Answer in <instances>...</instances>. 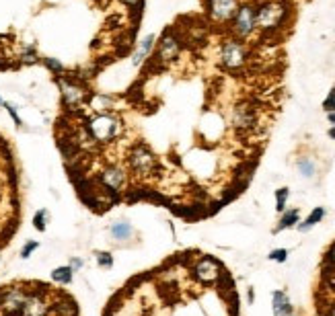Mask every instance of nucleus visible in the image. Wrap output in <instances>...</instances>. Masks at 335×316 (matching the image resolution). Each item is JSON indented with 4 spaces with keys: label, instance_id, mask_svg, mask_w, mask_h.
I'll use <instances>...</instances> for the list:
<instances>
[{
    "label": "nucleus",
    "instance_id": "obj_24",
    "mask_svg": "<svg viewBox=\"0 0 335 316\" xmlns=\"http://www.w3.org/2000/svg\"><path fill=\"white\" fill-rule=\"evenodd\" d=\"M45 224H48V212H45V209H39V212L33 216V226H35V230L43 232Z\"/></svg>",
    "mask_w": 335,
    "mask_h": 316
},
{
    "label": "nucleus",
    "instance_id": "obj_18",
    "mask_svg": "<svg viewBox=\"0 0 335 316\" xmlns=\"http://www.w3.org/2000/svg\"><path fill=\"white\" fill-rule=\"evenodd\" d=\"M72 273H74V269L70 265L58 267V269H54V271H52V279L56 284H60V286H68L72 282Z\"/></svg>",
    "mask_w": 335,
    "mask_h": 316
},
{
    "label": "nucleus",
    "instance_id": "obj_6",
    "mask_svg": "<svg viewBox=\"0 0 335 316\" xmlns=\"http://www.w3.org/2000/svg\"><path fill=\"white\" fill-rule=\"evenodd\" d=\"M251 60V50L247 41H241L235 37H226L220 43V56H218V62L220 66L230 74H239L247 68Z\"/></svg>",
    "mask_w": 335,
    "mask_h": 316
},
{
    "label": "nucleus",
    "instance_id": "obj_11",
    "mask_svg": "<svg viewBox=\"0 0 335 316\" xmlns=\"http://www.w3.org/2000/svg\"><path fill=\"white\" fill-rule=\"evenodd\" d=\"M222 267L214 257H202L191 267V277L202 286H212L222 279Z\"/></svg>",
    "mask_w": 335,
    "mask_h": 316
},
{
    "label": "nucleus",
    "instance_id": "obj_15",
    "mask_svg": "<svg viewBox=\"0 0 335 316\" xmlns=\"http://www.w3.org/2000/svg\"><path fill=\"white\" fill-rule=\"evenodd\" d=\"M109 234H111L113 240L125 242V240L134 238V226L130 224L128 220H118V222H113V224L109 226Z\"/></svg>",
    "mask_w": 335,
    "mask_h": 316
},
{
    "label": "nucleus",
    "instance_id": "obj_7",
    "mask_svg": "<svg viewBox=\"0 0 335 316\" xmlns=\"http://www.w3.org/2000/svg\"><path fill=\"white\" fill-rule=\"evenodd\" d=\"M93 181L99 189H103L118 203L122 193L125 191V187H128V169L122 165H105L93 177Z\"/></svg>",
    "mask_w": 335,
    "mask_h": 316
},
{
    "label": "nucleus",
    "instance_id": "obj_34",
    "mask_svg": "<svg viewBox=\"0 0 335 316\" xmlns=\"http://www.w3.org/2000/svg\"><path fill=\"white\" fill-rule=\"evenodd\" d=\"M4 103H6V101H4L2 97H0V107H4Z\"/></svg>",
    "mask_w": 335,
    "mask_h": 316
},
{
    "label": "nucleus",
    "instance_id": "obj_33",
    "mask_svg": "<svg viewBox=\"0 0 335 316\" xmlns=\"http://www.w3.org/2000/svg\"><path fill=\"white\" fill-rule=\"evenodd\" d=\"M329 138H333V140H335V125H333L331 130H329Z\"/></svg>",
    "mask_w": 335,
    "mask_h": 316
},
{
    "label": "nucleus",
    "instance_id": "obj_13",
    "mask_svg": "<svg viewBox=\"0 0 335 316\" xmlns=\"http://www.w3.org/2000/svg\"><path fill=\"white\" fill-rule=\"evenodd\" d=\"M87 107H91V111H95V113H113L115 97L107 95V92H93Z\"/></svg>",
    "mask_w": 335,
    "mask_h": 316
},
{
    "label": "nucleus",
    "instance_id": "obj_12",
    "mask_svg": "<svg viewBox=\"0 0 335 316\" xmlns=\"http://www.w3.org/2000/svg\"><path fill=\"white\" fill-rule=\"evenodd\" d=\"M154 43H156V35H154V33L144 35V39L138 43V48H136L134 54H132V64H134V68H140V66H144V64L148 62V57L152 56V52H154Z\"/></svg>",
    "mask_w": 335,
    "mask_h": 316
},
{
    "label": "nucleus",
    "instance_id": "obj_28",
    "mask_svg": "<svg viewBox=\"0 0 335 316\" xmlns=\"http://www.w3.org/2000/svg\"><path fill=\"white\" fill-rule=\"evenodd\" d=\"M286 257H288V251H286V249H278V251H272V253H270V259H272V261H278V263H284Z\"/></svg>",
    "mask_w": 335,
    "mask_h": 316
},
{
    "label": "nucleus",
    "instance_id": "obj_19",
    "mask_svg": "<svg viewBox=\"0 0 335 316\" xmlns=\"http://www.w3.org/2000/svg\"><path fill=\"white\" fill-rule=\"evenodd\" d=\"M323 218H325V207H315L313 214H310V216L303 222V224H298V230H300V232H306V230L313 228L315 224H319Z\"/></svg>",
    "mask_w": 335,
    "mask_h": 316
},
{
    "label": "nucleus",
    "instance_id": "obj_20",
    "mask_svg": "<svg viewBox=\"0 0 335 316\" xmlns=\"http://www.w3.org/2000/svg\"><path fill=\"white\" fill-rule=\"evenodd\" d=\"M296 169H298V172L303 174L305 179H313V174H315V162H313V158H298V162H296Z\"/></svg>",
    "mask_w": 335,
    "mask_h": 316
},
{
    "label": "nucleus",
    "instance_id": "obj_26",
    "mask_svg": "<svg viewBox=\"0 0 335 316\" xmlns=\"http://www.w3.org/2000/svg\"><path fill=\"white\" fill-rule=\"evenodd\" d=\"M323 109H325L327 113H333V111H335V88H331L329 95H327V99L323 101Z\"/></svg>",
    "mask_w": 335,
    "mask_h": 316
},
{
    "label": "nucleus",
    "instance_id": "obj_21",
    "mask_svg": "<svg viewBox=\"0 0 335 316\" xmlns=\"http://www.w3.org/2000/svg\"><path fill=\"white\" fill-rule=\"evenodd\" d=\"M41 64L48 68L54 76H60V74L66 72V66H64L60 60H56V57H41Z\"/></svg>",
    "mask_w": 335,
    "mask_h": 316
},
{
    "label": "nucleus",
    "instance_id": "obj_14",
    "mask_svg": "<svg viewBox=\"0 0 335 316\" xmlns=\"http://www.w3.org/2000/svg\"><path fill=\"white\" fill-rule=\"evenodd\" d=\"M272 306H274V316H290V314H294L290 298L280 289H275L272 294Z\"/></svg>",
    "mask_w": 335,
    "mask_h": 316
},
{
    "label": "nucleus",
    "instance_id": "obj_22",
    "mask_svg": "<svg viewBox=\"0 0 335 316\" xmlns=\"http://www.w3.org/2000/svg\"><path fill=\"white\" fill-rule=\"evenodd\" d=\"M288 195H290V189H288V187H282V189L275 191V209H278V212H286Z\"/></svg>",
    "mask_w": 335,
    "mask_h": 316
},
{
    "label": "nucleus",
    "instance_id": "obj_1",
    "mask_svg": "<svg viewBox=\"0 0 335 316\" xmlns=\"http://www.w3.org/2000/svg\"><path fill=\"white\" fill-rule=\"evenodd\" d=\"M54 80L60 88L62 109L68 115H83V109L89 105V99L93 95L89 88V80L80 72H70V70H66L60 76H54Z\"/></svg>",
    "mask_w": 335,
    "mask_h": 316
},
{
    "label": "nucleus",
    "instance_id": "obj_16",
    "mask_svg": "<svg viewBox=\"0 0 335 316\" xmlns=\"http://www.w3.org/2000/svg\"><path fill=\"white\" fill-rule=\"evenodd\" d=\"M39 62H41V57L37 54L35 45H31V43L21 45V50H19V64L21 66H33V64H39Z\"/></svg>",
    "mask_w": 335,
    "mask_h": 316
},
{
    "label": "nucleus",
    "instance_id": "obj_5",
    "mask_svg": "<svg viewBox=\"0 0 335 316\" xmlns=\"http://www.w3.org/2000/svg\"><path fill=\"white\" fill-rule=\"evenodd\" d=\"M125 167H128V172L136 177H152L160 165L154 150L142 140H138L125 150Z\"/></svg>",
    "mask_w": 335,
    "mask_h": 316
},
{
    "label": "nucleus",
    "instance_id": "obj_10",
    "mask_svg": "<svg viewBox=\"0 0 335 316\" xmlns=\"http://www.w3.org/2000/svg\"><path fill=\"white\" fill-rule=\"evenodd\" d=\"M239 0H204L206 17L214 25H228L239 10Z\"/></svg>",
    "mask_w": 335,
    "mask_h": 316
},
{
    "label": "nucleus",
    "instance_id": "obj_32",
    "mask_svg": "<svg viewBox=\"0 0 335 316\" xmlns=\"http://www.w3.org/2000/svg\"><path fill=\"white\" fill-rule=\"evenodd\" d=\"M327 119H329V123L335 125V111H333V113H327Z\"/></svg>",
    "mask_w": 335,
    "mask_h": 316
},
{
    "label": "nucleus",
    "instance_id": "obj_17",
    "mask_svg": "<svg viewBox=\"0 0 335 316\" xmlns=\"http://www.w3.org/2000/svg\"><path fill=\"white\" fill-rule=\"evenodd\" d=\"M284 216L280 218V224L274 228V232H282V230H286V228H292L294 224H298V220H300V212L294 207V209H288V212H282Z\"/></svg>",
    "mask_w": 335,
    "mask_h": 316
},
{
    "label": "nucleus",
    "instance_id": "obj_29",
    "mask_svg": "<svg viewBox=\"0 0 335 316\" xmlns=\"http://www.w3.org/2000/svg\"><path fill=\"white\" fill-rule=\"evenodd\" d=\"M120 2L123 4V6H128V8H132V10H138L142 4H144V0H120Z\"/></svg>",
    "mask_w": 335,
    "mask_h": 316
},
{
    "label": "nucleus",
    "instance_id": "obj_3",
    "mask_svg": "<svg viewBox=\"0 0 335 316\" xmlns=\"http://www.w3.org/2000/svg\"><path fill=\"white\" fill-rule=\"evenodd\" d=\"M183 50H185V37H183V31L177 25L167 27L160 33L158 41L154 43V52L148 57L146 64H154L158 68H167L171 64H175Z\"/></svg>",
    "mask_w": 335,
    "mask_h": 316
},
{
    "label": "nucleus",
    "instance_id": "obj_25",
    "mask_svg": "<svg viewBox=\"0 0 335 316\" xmlns=\"http://www.w3.org/2000/svg\"><path fill=\"white\" fill-rule=\"evenodd\" d=\"M4 109L8 111V115H10V119H13L15 121V125L17 127H23V119H21V117H19V113H17V107H15V105L13 103H4Z\"/></svg>",
    "mask_w": 335,
    "mask_h": 316
},
{
    "label": "nucleus",
    "instance_id": "obj_27",
    "mask_svg": "<svg viewBox=\"0 0 335 316\" xmlns=\"http://www.w3.org/2000/svg\"><path fill=\"white\" fill-rule=\"evenodd\" d=\"M37 247H39L37 240H29V242L25 244V247L21 249V257H23V259H27V257H31V253H33V251H37Z\"/></svg>",
    "mask_w": 335,
    "mask_h": 316
},
{
    "label": "nucleus",
    "instance_id": "obj_8",
    "mask_svg": "<svg viewBox=\"0 0 335 316\" xmlns=\"http://www.w3.org/2000/svg\"><path fill=\"white\" fill-rule=\"evenodd\" d=\"M257 123H259V103H255L253 99L239 101L233 107V111H230V125L241 134L253 132Z\"/></svg>",
    "mask_w": 335,
    "mask_h": 316
},
{
    "label": "nucleus",
    "instance_id": "obj_2",
    "mask_svg": "<svg viewBox=\"0 0 335 316\" xmlns=\"http://www.w3.org/2000/svg\"><path fill=\"white\" fill-rule=\"evenodd\" d=\"M292 8L286 0H263L255 6V25L263 37H274L282 27H286Z\"/></svg>",
    "mask_w": 335,
    "mask_h": 316
},
{
    "label": "nucleus",
    "instance_id": "obj_35",
    "mask_svg": "<svg viewBox=\"0 0 335 316\" xmlns=\"http://www.w3.org/2000/svg\"><path fill=\"white\" fill-rule=\"evenodd\" d=\"M0 302H2V287H0Z\"/></svg>",
    "mask_w": 335,
    "mask_h": 316
},
{
    "label": "nucleus",
    "instance_id": "obj_23",
    "mask_svg": "<svg viewBox=\"0 0 335 316\" xmlns=\"http://www.w3.org/2000/svg\"><path fill=\"white\" fill-rule=\"evenodd\" d=\"M95 257H97V265H99L101 269H111V267H113V257H111V253H107V251H97Z\"/></svg>",
    "mask_w": 335,
    "mask_h": 316
},
{
    "label": "nucleus",
    "instance_id": "obj_30",
    "mask_svg": "<svg viewBox=\"0 0 335 316\" xmlns=\"http://www.w3.org/2000/svg\"><path fill=\"white\" fill-rule=\"evenodd\" d=\"M325 263H329V265H335V242L331 244V249L327 251V255H325V259H323Z\"/></svg>",
    "mask_w": 335,
    "mask_h": 316
},
{
    "label": "nucleus",
    "instance_id": "obj_4",
    "mask_svg": "<svg viewBox=\"0 0 335 316\" xmlns=\"http://www.w3.org/2000/svg\"><path fill=\"white\" fill-rule=\"evenodd\" d=\"M83 127L97 146H107V144L115 142L123 132V123L115 113L87 115L83 119Z\"/></svg>",
    "mask_w": 335,
    "mask_h": 316
},
{
    "label": "nucleus",
    "instance_id": "obj_31",
    "mask_svg": "<svg viewBox=\"0 0 335 316\" xmlns=\"http://www.w3.org/2000/svg\"><path fill=\"white\" fill-rule=\"evenodd\" d=\"M70 267H72V269H80V267H83V261L76 259V257H74V259L70 261Z\"/></svg>",
    "mask_w": 335,
    "mask_h": 316
},
{
    "label": "nucleus",
    "instance_id": "obj_9",
    "mask_svg": "<svg viewBox=\"0 0 335 316\" xmlns=\"http://www.w3.org/2000/svg\"><path fill=\"white\" fill-rule=\"evenodd\" d=\"M257 31V25H255V4H241L239 10L235 13L233 21L228 23V33L230 37L235 39H241V41H247L253 37V33Z\"/></svg>",
    "mask_w": 335,
    "mask_h": 316
}]
</instances>
